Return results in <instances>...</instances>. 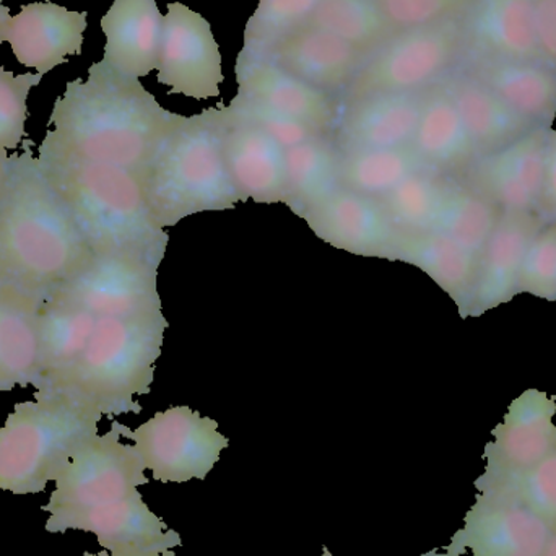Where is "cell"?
Masks as SVG:
<instances>
[{
    "label": "cell",
    "instance_id": "cell-1",
    "mask_svg": "<svg viewBox=\"0 0 556 556\" xmlns=\"http://www.w3.org/2000/svg\"><path fill=\"white\" fill-rule=\"evenodd\" d=\"M179 114L165 110L139 78L94 62L87 80L68 81L49 116L39 160L106 163L140 173Z\"/></svg>",
    "mask_w": 556,
    "mask_h": 556
},
{
    "label": "cell",
    "instance_id": "cell-2",
    "mask_svg": "<svg viewBox=\"0 0 556 556\" xmlns=\"http://www.w3.org/2000/svg\"><path fill=\"white\" fill-rule=\"evenodd\" d=\"M93 256L31 150L10 156L0 195V287L45 301Z\"/></svg>",
    "mask_w": 556,
    "mask_h": 556
},
{
    "label": "cell",
    "instance_id": "cell-3",
    "mask_svg": "<svg viewBox=\"0 0 556 556\" xmlns=\"http://www.w3.org/2000/svg\"><path fill=\"white\" fill-rule=\"evenodd\" d=\"M36 160L94 254H134L162 264L168 233L150 212L139 173L106 163Z\"/></svg>",
    "mask_w": 556,
    "mask_h": 556
},
{
    "label": "cell",
    "instance_id": "cell-4",
    "mask_svg": "<svg viewBox=\"0 0 556 556\" xmlns=\"http://www.w3.org/2000/svg\"><path fill=\"white\" fill-rule=\"evenodd\" d=\"M224 104L181 116L139 173L150 212L163 230L241 202L227 165Z\"/></svg>",
    "mask_w": 556,
    "mask_h": 556
},
{
    "label": "cell",
    "instance_id": "cell-5",
    "mask_svg": "<svg viewBox=\"0 0 556 556\" xmlns=\"http://www.w3.org/2000/svg\"><path fill=\"white\" fill-rule=\"evenodd\" d=\"M163 311L130 317H98L80 358L49 391L64 395L101 417L140 414L137 397L152 389L162 355Z\"/></svg>",
    "mask_w": 556,
    "mask_h": 556
},
{
    "label": "cell",
    "instance_id": "cell-6",
    "mask_svg": "<svg viewBox=\"0 0 556 556\" xmlns=\"http://www.w3.org/2000/svg\"><path fill=\"white\" fill-rule=\"evenodd\" d=\"M101 415L55 392L20 402L0 428V492H45L98 434Z\"/></svg>",
    "mask_w": 556,
    "mask_h": 556
},
{
    "label": "cell",
    "instance_id": "cell-7",
    "mask_svg": "<svg viewBox=\"0 0 556 556\" xmlns=\"http://www.w3.org/2000/svg\"><path fill=\"white\" fill-rule=\"evenodd\" d=\"M464 15L392 36L372 52L340 101L382 93L420 91L440 84L463 61L467 49Z\"/></svg>",
    "mask_w": 556,
    "mask_h": 556
},
{
    "label": "cell",
    "instance_id": "cell-8",
    "mask_svg": "<svg viewBox=\"0 0 556 556\" xmlns=\"http://www.w3.org/2000/svg\"><path fill=\"white\" fill-rule=\"evenodd\" d=\"M121 438V424L113 421L106 434H94L74 454L55 480L48 506H42V511L51 515L46 531L59 534L61 526L74 516L129 498L149 483L136 447Z\"/></svg>",
    "mask_w": 556,
    "mask_h": 556
},
{
    "label": "cell",
    "instance_id": "cell-9",
    "mask_svg": "<svg viewBox=\"0 0 556 556\" xmlns=\"http://www.w3.org/2000/svg\"><path fill=\"white\" fill-rule=\"evenodd\" d=\"M121 433L134 441L143 466L162 483L205 480L230 444L217 421L185 405L160 412L136 430L121 425Z\"/></svg>",
    "mask_w": 556,
    "mask_h": 556
},
{
    "label": "cell",
    "instance_id": "cell-10",
    "mask_svg": "<svg viewBox=\"0 0 556 556\" xmlns=\"http://www.w3.org/2000/svg\"><path fill=\"white\" fill-rule=\"evenodd\" d=\"M159 263L134 254H94L90 263L51 298L94 317H130L162 311Z\"/></svg>",
    "mask_w": 556,
    "mask_h": 556
},
{
    "label": "cell",
    "instance_id": "cell-11",
    "mask_svg": "<svg viewBox=\"0 0 556 556\" xmlns=\"http://www.w3.org/2000/svg\"><path fill=\"white\" fill-rule=\"evenodd\" d=\"M159 81L169 94L194 100L220 97L222 54L211 23L189 7L168 3L159 54Z\"/></svg>",
    "mask_w": 556,
    "mask_h": 556
},
{
    "label": "cell",
    "instance_id": "cell-12",
    "mask_svg": "<svg viewBox=\"0 0 556 556\" xmlns=\"http://www.w3.org/2000/svg\"><path fill=\"white\" fill-rule=\"evenodd\" d=\"M464 522L444 554L421 556H464L467 548L473 556H541L554 534L534 513L500 490L480 492Z\"/></svg>",
    "mask_w": 556,
    "mask_h": 556
},
{
    "label": "cell",
    "instance_id": "cell-13",
    "mask_svg": "<svg viewBox=\"0 0 556 556\" xmlns=\"http://www.w3.org/2000/svg\"><path fill=\"white\" fill-rule=\"evenodd\" d=\"M548 134L551 129H535L500 152L479 156L456 179L500 212L538 214L547 168Z\"/></svg>",
    "mask_w": 556,
    "mask_h": 556
},
{
    "label": "cell",
    "instance_id": "cell-14",
    "mask_svg": "<svg viewBox=\"0 0 556 556\" xmlns=\"http://www.w3.org/2000/svg\"><path fill=\"white\" fill-rule=\"evenodd\" d=\"M556 399L528 389L511 402L502 424L493 428L485 446L486 469L476 489L518 476L556 451Z\"/></svg>",
    "mask_w": 556,
    "mask_h": 556
},
{
    "label": "cell",
    "instance_id": "cell-15",
    "mask_svg": "<svg viewBox=\"0 0 556 556\" xmlns=\"http://www.w3.org/2000/svg\"><path fill=\"white\" fill-rule=\"evenodd\" d=\"M319 240L363 257L391 261L397 228L381 199L339 188L300 215Z\"/></svg>",
    "mask_w": 556,
    "mask_h": 556
},
{
    "label": "cell",
    "instance_id": "cell-16",
    "mask_svg": "<svg viewBox=\"0 0 556 556\" xmlns=\"http://www.w3.org/2000/svg\"><path fill=\"white\" fill-rule=\"evenodd\" d=\"M235 72L240 97L293 117L323 136L336 132L342 101L294 77L269 55L243 49Z\"/></svg>",
    "mask_w": 556,
    "mask_h": 556
},
{
    "label": "cell",
    "instance_id": "cell-17",
    "mask_svg": "<svg viewBox=\"0 0 556 556\" xmlns=\"http://www.w3.org/2000/svg\"><path fill=\"white\" fill-rule=\"evenodd\" d=\"M544 225L538 214L502 212L489 241L477 256L466 319L482 316L519 294L526 253Z\"/></svg>",
    "mask_w": 556,
    "mask_h": 556
},
{
    "label": "cell",
    "instance_id": "cell-18",
    "mask_svg": "<svg viewBox=\"0 0 556 556\" xmlns=\"http://www.w3.org/2000/svg\"><path fill=\"white\" fill-rule=\"evenodd\" d=\"M427 91L428 88L405 93L372 94L342 103L332 136L340 152L410 147L420 123Z\"/></svg>",
    "mask_w": 556,
    "mask_h": 556
},
{
    "label": "cell",
    "instance_id": "cell-19",
    "mask_svg": "<svg viewBox=\"0 0 556 556\" xmlns=\"http://www.w3.org/2000/svg\"><path fill=\"white\" fill-rule=\"evenodd\" d=\"M459 67L489 87L535 129L556 119V68L547 62L519 61L466 51Z\"/></svg>",
    "mask_w": 556,
    "mask_h": 556
},
{
    "label": "cell",
    "instance_id": "cell-20",
    "mask_svg": "<svg viewBox=\"0 0 556 556\" xmlns=\"http://www.w3.org/2000/svg\"><path fill=\"white\" fill-rule=\"evenodd\" d=\"M224 147L228 169L241 202L285 204V149L247 117L225 106Z\"/></svg>",
    "mask_w": 556,
    "mask_h": 556
},
{
    "label": "cell",
    "instance_id": "cell-21",
    "mask_svg": "<svg viewBox=\"0 0 556 556\" xmlns=\"http://www.w3.org/2000/svg\"><path fill=\"white\" fill-rule=\"evenodd\" d=\"M264 54L294 77L339 100L371 58V52L311 25L294 29Z\"/></svg>",
    "mask_w": 556,
    "mask_h": 556
},
{
    "label": "cell",
    "instance_id": "cell-22",
    "mask_svg": "<svg viewBox=\"0 0 556 556\" xmlns=\"http://www.w3.org/2000/svg\"><path fill=\"white\" fill-rule=\"evenodd\" d=\"M87 16L88 12H72L58 3H28L10 20L7 41L20 64L45 75L67 64V55L81 54Z\"/></svg>",
    "mask_w": 556,
    "mask_h": 556
},
{
    "label": "cell",
    "instance_id": "cell-23",
    "mask_svg": "<svg viewBox=\"0 0 556 556\" xmlns=\"http://www.w3.org/2000/svg\"><path fill=\"white\" fill-rule=\"evenodd\" d=\"M71 529L97 535L98 544L108 552L136 548L176 556L173 551L182 545L181 535L150 511L140 493L74 516L61 526L59 534Z\"/></svg>",
    "mask_w": 556,
    "mask_h": 556
},
{
    "label": "cell",
    "instance_id": "cell-24",
    "mask_svg": "<svg viewBox=\"0 0 556 556\" xmlns=\"http://www.w3.org/2000/svg\"><path fill=\"white\" fill-rule=\"evenodd\" d=\"M163 25L156 0H114L101 18L104 64L124 77H147L159 65Z\"/></svg>",
    "mask_w": 556,
    "mask_h": 556
},
{
    "label": "cell",
    "instance_id": "cell-25",
    "mask_svg": "<svg viewBox=\"0 0 556 556\" xmlns=\"http://www.w3.org/2000/svg\"><path fill=\"white\" fill-rule=\"evenodd\" d=\"M464 23L466 51L545 62L539 46L535 0H473Z\"/></svg>",
    "mask_w": 556,
    "mask_h": 556
},
{
    "label": "cell",
    "instance_id": "cell-26",
    "mask_svg": "<svg viewBox=\"0 0 556 556\" xmlns=\"http://www.w3.org/2000/svg\"><path fill=\"white\" fill-rule=\"evenodd\" d=\"M443 85L479 156L500 152L535 130L459 65L444 78Z\"/></svg>",
    "mask_w": 556,
    "mask_h": 556
},
{
    "label": "cell",
    "instance_id": "cell-27",
    "mask_svg": "<svg viewBox=\"0 0 556 556\" xmlns=\"http://www.w3.org/2000/svg\"><path fill=\"white\" fill-rule=\"evenodd\" d=\"M41 304L15 288L0 287V392L39 388Z\"/></svg>",
    "mask_w": 556,
    "mask_h": 556
},
{
    "label": "cell",
    "instance_id": "cell-28",
    "mask_svg": "<svg viewBox=\"0 0 556 556\" xmlns=\"http://www.w3.org/2000/svg\"><path fill=\"white\" fill-rule=\"evenodd\" d=\"M412 150L424 168L450 178L479 159L443 80L428 88Z\"/></svg>",
    "mask_w": 556,
    "mask_h": 556
},
{
    "label": "cell",
    "instance_id": "cell-29",
    "mask_svg": "<svg viewBox=\"0 0 556 556\" xmlns=\"http://www.w3.org/2000/svg\"><path fill=\"white\" fill-rule=\"evenodd\" d=\"M391 261L408 264L427 274L456 303L466 319L476 278L477 256L433 230L399 231Z\"/></svg>",
    "mask_w": 556,
    "mask_h": 556
},
{
    "label": "cell",
    "instance_id": "cell-30",
    "mask_svg": "<svg viewBox=\"0 0 556 556\" xmlns=\"http://www.w3.org/2000/svg\"><path fill=\"white\" fill-rule=\"evenodd\" d=\"M98 317L67 301L48 298L39 311L41 379L36 392L49 391L87 349Z\"/></svg>",
    "mask_w": 556,
    "mask_h": 556
},
{
    "label": "cell",
    "instance_id": "cell-31",
    "mask_svg": "<svg viewBox=\"0 0 556 556\" xmlns=\"http://www.w3.org/2000/svg\"><path fill=\"white\" fill-rule=\"evenodd\" d=\"M287 202L300 217L306 208L342 188V152L332 136H317L285 150Z\"/></svg>",
    "mask_w": 556,
    "mask_h": 556
},
{
    "label": "cell",
    "instance_id": "cell-32",
    "mask_svg": "<svg viewBox=\"0 0 556 556\" xmlns=\"http://www.w3.org/2000/svg\"><path fill=\"white\" fill-rule=\"evenodd\" d=\"M500 215L502 212L479 192L459 179L444 176L431 230L450 238L467 253L479 256Z\"/></svg>",
    "mask_w": 556,
    "mask_h": 556
},
{
    "label": "cell",
    "instance_id": "cell-33",
    "mask_svg": "<svg viewBox=\"0 0 556 556\" xmlns=\"http://www.w3.org/2000/svg\"><path fill=\"white\" fill-rule=\"evenodd\" d=\"M306 25L324 29L371 54L397 35L378 0H323Z\"/></svg>",
    "mask_w": 556,
    "mask_h": 556
},
{
    "label": "cell",
    "instance_id": "cell-34",
    "mask_svg": "<svg viewBox=\"0 0 556 556\" xmlns=\"http://www.w3.org/2000/svg\"><path fill=\"white\" fill-rule=\"evenodd\" d=\"M418 168H424V165L412 146L342 153V186L359 194L381 199Z\"/></svg>",
    "mask_w": 556,
    "mask_h": 556
},
{
    "label": "cell",
    "instance_id": "cell-35",
    "mask_svg": "<svg viewBox=\"0 0 556 556\" xmlns=\"http://www.w3.org/2000/svg\"><path fill=\"white\" fill-rule=\"evenodd\" d=\"M444 176L427 168L415 169L401 185L381 198L392 224L401 231H425L433 227Z\"/></svg>",
    "mask_w": 556,
    "mask_h": 556
},
{
    "label": "cell",
    "instance_id": "cell-36",
    "mask_svg": "<svg viewBox=\"0 0 556 556\" xmlns=\"http://www.w3.org/2000/svg\"><path fill=\"white\" fill-rule=\"evenodd\" d=\"M323 0H260L244 29V51H270L294 29L306 25Z\"/></svg>",
    "mask_w": 556,
    "mask_h": 556
},
{
    "label": "cell",
    "instance_id": "cell-37",
    "mask_svg": "<svg viewBox=\"0 0 556 556\" xmlns=\"http://www.w3.org/2000/svg\"><path fill=\"white\" fill-rule=\"evenodd\" d=\"M485 490L508 493L556 532V451L526 472L482 486L479 492Z\"/></svg>",
    "mask_w": 556,
    "mask_h": 556
},
{
    "label": "cell",
    "instance_id": "cell-38",
    "mask_svg": "<svg viewBox=\"0 0 556 556\" xmlns=\"http://www.w3.org/2000/svg\"><path fill=\"white\" fill-rule=\"evenodd\" d=\"M42 77V74L15 75L0 67V156H9L25 139L26 101Z\"/></svg>",
    "mask_w": 556,
    "mask_h": 556
},
{
    "label": "cell",
    "instance_id": "cell-39",
    "mask_svg": "<svg viewBox=\"0 0 556 556\" xmlns=\"http://www.w3.org/2000/svg\"><path fill=\"white\" fill-rule=\"evenodd\" d=\"M556 301V224H547L529 244L519 278V294Z\"/></svg>",
    "mask_w": 556,
    "mask_h": 556
},
{
    "label": "cell",
    "instance_id": "cell-40",
    "mask_svg": "<svg viewBox=\"0 0 556 556\" xmlns=\"http://www.w3.org/2000/svg\"><path fill=\"white\" fill-rule=\"evenodd\" d=\"M472 2L473 0H378L382 13L397 33L463 15Z\"/></svg>",
    "mask_w": 556,
    "mask_h": 556
},
{
    "label": "cell",
    "instance_id": "cell-41",
    "mask_svg": "<svg viewBox=\"0 0 556 556\" xmlns=\"http://www.w3.org/2000/svg\"><path fill=\"white\" fill-rule=\"evenodd\" d=\"M228 106L235 113L256 124L264 132L269 134L278 146L285 150L300 146V143L306 142L313 137L323 136V134H317L316 130L311 129L306 124L300 123L293 117L283 116V114L269 110V108L263 106L256 101L247 100L240 94H237Z\"/></svg>",
    "mask_w": 556,
    "mask_h": 556
},
{
    "label": "cell",
    "instance_id": "cell-42",
    "mask_svg": "<svg viewBox=\"0 0 556 556\" xmlns=\"http://www.w3.org/2000/svg\"><path fill=\"white\" fill-rule=\"evenodd\" d=\"M535 23L542 55L556 68V0H535Z\"/></svg>",
    "mask_w": 556,
    "mask_h": 556
},
{
    "label": "cell",
    "instance_id": "cell-43",
    "mask_svg": "<svg viewBox=\"0 0 556 556\" xmlns=\"http://www.w3.org/2000/svg\"><path fill=\"white\" fill-rule=\"evenodd\" d=\"M538 215L547 224H556V130L548 134L547 168H545V182L539 202Z\"/></svg>",
    "mask_w": 556,
    "mask_h": 556
},
{
    "label": "cell",
    "instance_id": "cell-44",
    "mask_svg": "<svg viewBox=\"0 0 556 556\" xmlns=\"http://www.w3.org/2000/svg\"><path fill=\"white\" fill-rule=\"evenodd\" d=\"M84 556H162V555L153 554V552L136 551V548H124V551H114V552L103 551L97 555L90 554V552H85Z\"/></svg>",
    "mask_w": 556,
    "mask_h": 556
},
{
    "label": "cell",
    "instance_id": "cell-45",
    "mask_svg": "<svg viewBox=\"0 0 556 556\" xmlns=\"http://www.w3.org/2000/svg\"><path fill=\"white\" fill-rule=\"evenodd\" d=\"M10 20H12V15H10L9 7L2 5L0 2V45L7 41V36H9Z\"/></svg>",
    "mask_w": 556,
    "mask_h": 556
},
{
    "label": "cell",
    "instance_id": "cell-46",
    "mask_svg": "<svg viewBox=\"0 0 556 556\" xmlns=\"http://www.w3.org/2000/svg\"><path fill=\"white\" fill-rule=\"evenodd\" d=\"M10 156H0V195H2L3 186H5L7 175H9Z\"/></svg>",
    "mask_w": 556,
    "mask_h": 556
},
{
    "label": "cell",
    "instance_id": "cell-47",
    "mask_svg": "<svg viewBox=\"0 0 556 556\" xmlns=\"http://www.w3.org/2000/svg\"><path fill=\"white\" fill-rule=\"evenodd\" d=\"M541 556H556V532L552 534L551 541L545 545Z\"/></svg>",
    "mask_w": 556,
    "mask_h": 556
},
{
    "label": "cell",
    "instance_id": "cell-48",
    "mask_svg": "<svg viewBox=\"0 0 556 556\" xmlns=\"http://www.w3.org/2000/svg\"><path fill=\"white\" fill-rule=\"evenodd\" d=\"M323 556H333L332 554H330L329 551H327V548H324L323 551Z\"/></svg>",
    "mask_w": 556,
    "mask_h": 556
}]
</instances>
